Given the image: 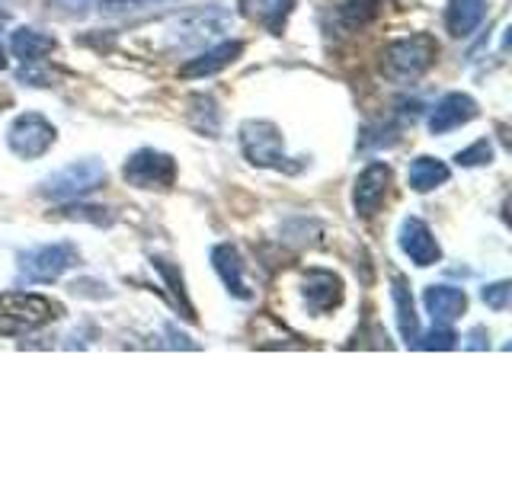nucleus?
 I'll list each match as a JSON object with an SVG mask.
<instances>
[{
  "label": "nucleus",
  "mask_w": 512,
  "mask_h": 480,
  "mask_svg": "<svg viewBox=\"0 0 512 480\" xmlns=\"http://www.w3.org/2000/svg\"><path fill=\"white\" fill-rule=\"evenodd\" d=\"M212 263H215L221 282L228 285V292H231L234 298H250V288H247L244 276H240V272H244V266H240V256H237V250H234L231 244L215 247V250H212Z\"/></svg>",
  "instance_id": "2eb2a0df"
},
{
  "label": "nucleus",
  "mask_w": 512,
  "mask_h": 480,
  "mask_svg": "<svg viewBox=\"0 0 512 480\" xmlns=\"http://www.w3.org/2000/svg\"><path fill=\"white\" fill-rule=\"evenodd\" d=\"M477 116V103L471 100L468 93H448L436 103L429 116V132L432 135H445V132H455V128L468 125Z\"/></svg>",
  "instance_id": "1a4fd4ad"
},
{
  "label": "nucleus",
  "mask_w": 512,
  "mask_h": 480,
  "mask_svg": "<svg viewBox=\"0 0 512 480\" xmlns=\"http://www.w3.org/2000/svg\"><path fill=\"white\" fill-rule=\"evenodd\" d=\"M509 282H496V285H487L484 288V301L490 304L493 311H506V304H509Z\"/></svg>",
  "instance_id": "5701e85b"
},
{
  "label": "nucleus",
  "mask_w": 512,
  "mask_h": 480,
  "mask_svg": "<svg viewBox=\"0 0 512 480\" xmlns=\"http://www.w3.org/2000/svg\"><path fill=\"white\" fill-rule=\"evenodd\" d=\"M423 304L436 324H452V320H458L464 314V308H468V295L452 285H429L423 295Z\"/></svg>",
  "instance_id": "f8f14e48"
},
{
  "label": "nucleus",
  "mask_w": 512,
  "mask_h": 480,
  "mask_svg": "<svg viewBox=\"0 0 512 480\" xmlns=\"http://www.w3.org/2000/svg\"><path fill=\"white\" fill-rule=\"evenodd\" d=\"M240 148H244L247 160L256 167H276V170H292L288 157L282 151V135L272 122H244L240 125Z\"/></svg>",
  "instance_id": "20e7f679"
},
{
  "label": "nucleus",
  "mask_w": 512,
  "mask_h": 480,
  "mask_svg": "<svg viewBox=\"0 0 512 480\" xmlns=\"http://www.w3.org/2000/svg\"><path fill=\"white\" fill-rule=\"evenodd\" d=\"M292 4L295 0H244V7L253 20H260L269 32H276V36L282 32L285 16H288V10H292Z\"/></svg>",
  "instance_id": "6ab92c4d"
},
{
  "label": "nucleus",
  "mask_w": 512,
  "mask_h": 480,
  "mask_svg": "<svg viewBox=\"0 0 512 480\" xmlns=\"http://www.w3.org/2000/svg\"><path fill=\"white\" fill-rule=\"evenodd\" d=\"M106 183V167L100 160H74V164L61 167L58 173H52L42 186V196L48 199H80L87 192L100 189Z\"/></svg>",
  "instance_id": "7ed1b4c3"
},
{
  "label": "nucleus",
  "mask_w": 512,
  "mask_h": 480,
  "mask_svg": "<svg viewBox=\"0 0 512 480\" xmlns=\"http://www.w3.org/2000/svg\"><path fill=\"white\" fill-rule=\"evenodd\" d=\"M125 180L138 189H167L176 180V164L170 154H160L151 148H141L128 157L125 164Z\"/></svg>",
  "instance_id": "423d86ee"
},
{
  "label": "nucleus",
  "mask_w": 512,
  "mask_h": 480,
  "mask_svg": "<svg viewBox=\"0 0 512 480\" xmlns=\"http://www.w3.org/2000/svg\"><path fill=\"white\" fill-rule=\"evenodd\" d=\"M391 298H394V308H397V327H400V336H404L407 343H413L416 336H420V324H416L413 298H410L407 285H404V279H400V276H394Z\"/></svg>",
  "instance_id": "a211bd4d"
},
{
  "label": "nucleus",
  "mask_w": 512,
  "mask_h": 480,
  "mask_svg": "<svg viewBox=\"0 0 512 480\" xmlns=\"http://www.w3.org/2000/svg\"><path fill=\"white\" fill-rule=\"evenodd\" d=\"M244 52V45L240 42H221V45H215V48H208L205 55H199V58H192L189 64H183L180 68V74L183 77H208V74H215V71H221V68H228V64Z\"/></svg>",
  "instance_id": "4468645a"
},
{
  "label": "nucleus",
  "mask_w": 512,
  "mask_h": 480,
  "mask_svg": "<svg viewBox=\"0 0 512 480\" xmlns=\"http://www.w3.org/2000/svg\"><path fill=\"white\" fill-rule=\"evenodd\" d=\"M10 48L20 61L32 64V61H42L48 52H55V39L45 36V32H39V29H16L13 39H10Z\"/></svg>",
  "instance_id": "dca6fc26"
},
{
  "label": "nucleus",
  "mask_w": 512,
  "mask_h": 480,
  "mask_svg": "<svg viewBox=\"0 0 512 480\" xmlns=\"http://www.w3.org/2000/svg\"><path fill=\"white\" fill-rule=\"evenodd\" d=\"M388 186H391V167L388 164H368L359 180H356V192H352V202H356V212L362 218H372L384 196H388Z\"/></svg>",
  "instance_id": "6e6552de"
},
{
  "label": "nucleus",
  "mask_w": 512,
  "mask_h": 480,
  "mask_svg": "<svg viewBox=\"0 0 512 480\" xmlns=\"http://www.w3.org/2000/svg\"><path fill=\"white\" fill-rule=\"evenodd\" d=\"M448 180V167L436 157H416L407 170V183L413 192H429Z\"/></svg>",
  "instance_id": "f3484780"
},
{
  "label": "nucleus",
  "mask_w": 512,
  "mask_h": 480,
  "mask_svg": "<svg viewBox=\"0 0 512 480\" xmlns=\"http://www.w3.org/2000/svg\"><path fill=\"white\" fill-rule=\"evenodd\" d=\"M493 157V148L487 138H480L477 144H471L468 151H458V164L461 167H480V164H490Z\"/></svg>",
  "instance_id": "4be33fe9"
},
{
  "label": "nucleus",
  "mask_w": 512,
  "mask_h": 480,
  "mask_svg": "<svg viewBox=\"0 0 512 480\" xmlns=\"http://www.w3.org/2000/svg\"><path fill=\"white\" fill-rule=\"evenodd\" d=\"M304 301L314 314H327L333 308H340L343 301V282L340 276H333L327 269H311L304 276Z\"/></svg>",
  "instance_id": "9b49d317"
},
{
  "label": "nucleus",
  "mask_w": 512,
  "mask_h": 480,
  "mask_svg": "<svg viewBox=\"0 0 512 480\" xmlns=\"http://www.w3.org/2000/svg\"><path fill=\"white\" fill-rule=\"evenodd\" d=\"M400 250H404L410 260L416 266H432V263H439V244H436V237H432V231L426 228V224L420 218H407L404 224H400Z\"/></svg>",
  "instance_id": "9d476101"
},
{
  "label": "nucleus",
  "mask_w": 512,
  "mask_h": 480,
  "mask_svg": "<svg viewBox=\"0 0 512 480\" xmlns=\"http://www.w3.org/2000/svg\"><path fill=\"white\" fill-rule=\"evenodd\" d=\"M61 308L55 301L32 292H4L0 295V333L23 336L45 327L48 320H55Z\"/></svg>",
  "instance_id": "f03ea898"
},
{
  "label": "nucleus",
  "mask_w": 512,
  "mask_h": 480,
  "mask_svg": "<svg viewBox=\"0 0 512 480\" xmlns=\"http://www.w3.org/2000/svg\"><path fill=\"white\" fill-rule=\"evenodd\" d=\"M455 340H458V336H455L452 330H448L445 324H439L436 330H429V333L423 336V340H420V336H416L413 346H416V349H452V346H455Z\"/></svg>",
  "instance_id": "412c9836"
},
{
  "label": "nucleus",
  "mask_w": 512,
  "mask_h": 480,
  "mask_svg": "<svg viewBox=\"0 0 512 480\" xmlns=\"http://www.w3.org/2000/svg\"><path fill=\"white\" fill-rule=\"evenodd\" d=\"M7 141H10L13 154H20L26 160L42 157L55 141V125L48 119H42L39 112H26V116H20L10 125Z\"/></svg>",
  "instance_id": "0eeeda50"
},
{
  "label": "nucleus",
  "mask_w": 512,
  "mask_h": 480,
  "mask_svg": "<svg viewBox=\"0 0 512 480\" xmlns=\"http://www.w3.org/2000/svg\"><path fill=\"white\" fill-rule=\"evenodd\" d=\"M4 20H7V13H4V10H0V23H4Z\"/></svg>",
  "instance_id": "a878e982"
},
{
  "label": "nucleus",
  "mask_w": 512,
  "mask_h": 480,
  "mask_svg": "<svg viewBox=\"0 0 512 480\" xmlns=\"http://www.w3.org/2000/svg\"><path fill=\"white\" fill-rule=\"evenodd\" d=\"M378 16V0H346L340 7V23L346 29H362Z\"/></svg>",
  "instance_id": "aec40b11"
},
{
  "label": "nucleus",
  "mask_w": 512,
  "mask_h": 480,
  "mask_svg": "<svg viewBox=\"0 0 512 480\" xmlns=\"http://www.w3.org/2000/svg\"><path fill=\"white\" fill-rule=\"evenodd\" d=\"M484 16H487V0H452L445 13V23L455 39H464L484 23Z\"/></svg>",
  "instance_id": "ddd939ff"
},
{
  "label": "nucleus",
  "mask_w": 512,
  "mask_h": 480,
  "mask_svg": "<svg viewBox=\"0 0 512 480\" xmlns=\"http://www.w3.org/2000/svg\"><path fill=\"white\" fill-rule=\"evenodd\" d=\"M439 55V42L429 36V32H413V36L394 39L384 45L381 52V74L397 84H407V80L423 77Z\"/></svg>",
  "instance_id": "f257e3e1"
},
{
  "label": "nucleus",
  "mask_w": 512,
  "mask_h": 480,
  "mask_svg": "<svg viewBox=\"0 0 512 480\" xmlns=\"http://www.w3.org/2000/svg\"><path fill=\"white\" fill-rule=\"evenodd\" d=\"M0 68H7V58H4V45H0Z\"/></svg>",
  "instance_id": "393cba45"
},
{
  "label": "nucleus",
  "mask_w": 512,
  "mask_h": 480,
  "mask_svg": "<svg viewBox=\"0 0 512 480\" xmlns=\"http://www.w3.org/2000/svg\"><path fill=\"white\" fill-rule=\"evenodd\" d=\"M77 263V250L71 244H42L20 256V272L29 282H55Z\"/></svg>",
  "instance_id": "39448f33"
},
{
  "label": "nucleus",
  "mask_w": 512,
  "mask_h": 480,
  "mask_svg": "<svg viewBox=\"0 0 512 480\" xmlns=\"http://www.w3.org/2000/svg\"><path fill=\"white\" fill-rule=\"evenodd\" d=\"M55 7L68 10V13H77V16H84L90 7H96V0H55Z\"/></svg>",
  "instance_id": "b1692460"
}]
</instances>
